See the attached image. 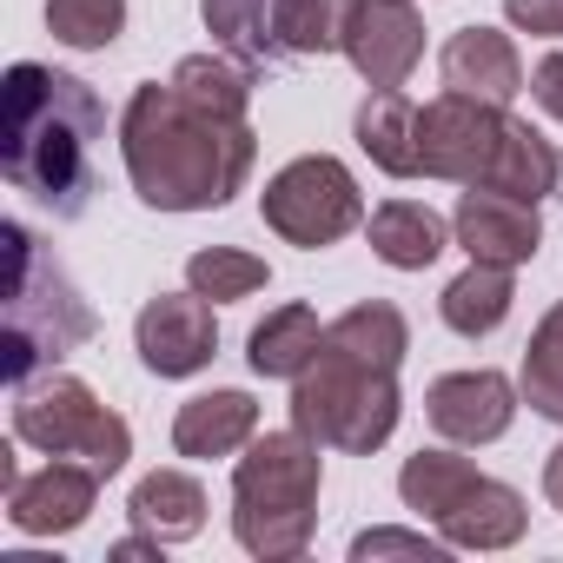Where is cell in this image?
<instances>
[{
  "mask_svg": "<svg viewBox=\"0 0 563 563\" xmlns=\"http://www.w3.org/2000/svg\"><path fill=\"white\" fill-rule=\"evenodd\" d=\"M438 74H444L451 93H471V100H490V107H510L523 93V54L497 27H457L438 54Z\"/></svg>",
  "mask_w": 563,
  "mask_h": 563,
  "instance_id": "5bb4252c",
  "label": "cell"
},
{
  "mask_svg": "<svg viewBox=\"0 0 563 563\" xmlns=\"http://www.w3.org/2000/svg\"><path fill=\"white\" fill-rule=\"evenodd\" d=\"M47 34L74 54H100L126 34V0H47Z\"/></svg>",
  "mask_w": 563,
  "mask_h": 563,
  "instance_id": "f1b7e54d",
  "label": "cell"
},
{
  "mask_svg": "<svg viewBox=\"0 0 563 563\" xmlns=\"http://www.w3.org/2000/svg\"><path fill=\"white\" fill-rule=\"evenodd\" d=\"M556 199H563V173H556Z\"/></svg>",
  "mask_w": 563,
  "mask_h": 563,
  "instance_id": "e575fe53",
  "label": "cell"
},
{
  "mask_svg": "<svg viewBox=\"0 0 563 563\" xmlns=\"http://www.w3.org/2000/svg\"><path fill=\"white\" fill-rule=\"evenodd\" d=\"M199 21L212 34L219 54L245 60V67H265L278 54L272 41V0H199Z\"/></svg>",
  "mask_w": 563,
  "mask_h": 563,
  "instance_id": "4316f807",
  "label": "cell"
},
{
  "mask_svg": "<svg viewBox=\"0 0 563 563\" xmlns=\"http://www.w3.org/2000/svg\"><path fill=\"white\" fill-rule=\"evenodd\" d=\"M418 100L405 93V87H372L365 93V107H358V120H352V140H358V153L378 166V173H391V179H418L424 166H418Z\"/></svg>",
  "mask_w": 563,
  "mask_h": 563,
  "instance_id": "2e32d148",
  "label": "cell"
},
{
  "mask_svg": "<svg viewBox=\"0 0 563 563\" xmlns=\"http://www.w3.org/2000/svg\"><path fill=\"white\" fill-rule=\"evenodd\" d=\"M556 173H563V159H556V146L530 126V120H510L504 126V146H497V166H490V192H510V199H530V206H543L550 192H556Z\"/></svg>",
  "mask_w": 563,
  "mask_h": 563,
  "instance_id": "7402d4cb",
  "label": "cell"
},
{
  "mask_svg": "<svg viewBox=\"0 0 563 563\" xmlns=\"http://www.w3.org/2000/svg\"><path fill=\"white\" fill-rule=\"evenodd\" d=\"M14 438L34 444L41 457H87L100 477H120L133 457V424L93 398V385H80L74 372L27 378L14 385Z\"/></svg>",
  "mask_w": 563,
  "mask_h": 563,
  "instance_id": "8992f818",
  "label": "cell"
},
{
  "mask_svg": "<svg viewBox=\"0 0 563 563\" xmlns=\"http://www.w3.org/2000/svg\"><path fill=\"white\" fill-rule=\"evenodd\" d=\"M451 239L484 258V265H530L537 245H543V219L530 199H510V192H490V186H464L457 192V212H451Z\"/></svg>",
  "mask_w": 563,
  "mask_h": 563,
  "instance_id": "4fadbf2b",
  "label": "cell"
},
{
  "mask_svg": "<svg viewBox=\"0 0 563 563\" xmlns=\"http://www.w3.org/2000/svg\"><path fill=\"white\" fill-rule=\"evenodd\" d=\"M523 523H530L523 497H517L510 484H497V477H477V484L438 517V537H444L451 550H510V543L523 537Z\"/></svg>",
  "mask_w": 563,
  "mask_h": 563,
  "instance_id": "e0dca14e",
  "label": "cell"
},
{
  "mask_svg": "<svg viewBox=\"0 0 563 563\" xmlns=\"http://www.w3.org/2000/svg\"><path fill=\"white\" fill-rule=\"evenodd\" d=\"M517 405H523V391H517L504 372H490V365H477V372H444V378H431V391H424V418H431V431L451 438V444H497V438L517 424Z\"/></svg>",
  "mask_w": 563,
  "mask_h": 563,
  "instance_id": "30bf717a",
  "label": "cell"
},
{
  "mask_svg": "<svg viewBox=\"0 0 563 563\" xmlns=\"http://www.w3.org/2000/svg\"><path fill=\"white\" fill-rule=\"evenodd\" d=\"M543 497L563 510V444H550V457H543Z\"/></svg>",
  "mask_w": 563,
  "mask_h": 563,
  "instance_id": "836d02e7",
  "label": "cell"
},
{
  "mask_svg": "<svg viewBox=\"0 0 563 563\" xmlns=\"http://www.w3.org/2000/svg\"><path fill=\"white\" fill-rule=\"evenodd\" d=\"M265 278H272V272H265V258H258V252H239V245H206V252H192V258H186V286H192L199 299H212V306L252 299Z\"/></svg>",
  "mask_w": 563,
  "mask_h": 563,
  "instance_id": "83f0119b",
  "label": "cell"
},
{
  "mask_svg": "<svg viewBox=\"0 0 563 563\" xmlns=\"http://www.w3.org/2000/svg\"><path fill=\"white\" fill-rule=\"evenodd\" d=\"M504 21L537 41H563V0H504Z\"/></svg>",
  "mask_w": 563,
  "mask_h": 563,
  "instance_id": "4dcf8cb0",
  "label": "cell"
},
{
  "mask_svg": "<svg viewBox=\"0 0 563 563\" xmlns=\"http://www.w3.org/2000/svg\"><path fill=\"white\" fill-rule=\"evenodd\" d=\"M133 345H140V365H146L153 378H192V372H206L212 352H219L212 299H199L192 286L146 299L140 319H133Z\"/></svg>",
  "mask_w": 563,
  "mask_h": 563,
  "instance_id": "9c48e42d",
  "label": "cell"
},
{
  "mask_svg": "<svg viewBox=\"0 0 563 563\" xmlns=\"http://www.w3.org/2000/svg\"><path fill=\"white\" fill-rule=\"evenodd\" d=\"M504 126L510 113L490 107V100H471V93H438L424 113H418V166L424 179H451V186H484L490 166H497V146H504Z\"/></svg>",
  "mask_w": 563,
  "mask_h": 563,
  "instance_id": "ba28073f",
  "label": "cell"
},
{
  "mask_svg": "<svg viewBox=\"0 0 563 563\" xmlns=\"http://www.w3.org/2000/svg\"><path fill=\"white\" fill-rule=\"evenodd\" d=\"M159 550H166V543H159L153 530H140V537H120V543H113V563H140V556H159Z\"/></svg>",
  "mask_w": 563,
  "mask_h": 563,
  "instance_id": "d6a6232c",
  "label": "cell"
},
{
  "mask_svg": "<svg viewBox=\"0 0 563 563\" xmlns=\"http://www.w3.org/2000/svg\"><path fill=\"white\" fill-rule=\"evenodd\" d=\"M107 107L80 74L21 60L8 74V120H0V166L14 192L47 206L54 219H80L100 179Z\"/></svg>",
  "mask_w": 563,
  "mask_h": 563,
  "instance_id": "7a4b0ae2",
  "label": "cell"
},
{
  "mask_svg": "<svg viewBox=\"0 0 563 563\" xmlns=\"http://www.w3.org/2000/svg\"><path fill=\"white\" fill-rule=\"evenodd\" d=\"M345 60L358 67L365 87H405L411 67L424 60V21L411 14V0H352Z\"/></svg>",
  "mask_w": 563,
  "mask_h": 563,
  "instance_id": "8fae6325",
  "label": "cell"
},
{
  "mask_svg": "<svg viewBox=\"0 0 563 563\" xmlns=\"http://www.w3.org/2000/svg\"><path fill=\"white\" fill-rule=\"evenodd\" d=\"M319 352H325V325H319L312 306H278L245 339V358H252L258 378H299Z\"/></svg>",
  "mask_w": 563,
  "mask_h": 563,
  "instance_id": "ffe728a7",
  "label": "cell"
},
{
  "mask_svg": "<svg viewBox=\"0 0 563 563\" xmlns=\"http://www.w3.org/2000/svg\"><path fill=\"white\" fill-rule=\"evenodd\" d=\"M398 372L385 365H365V358H345V352H319L299 378H292V424L306 438H319L325 451H345V457H372L391 444L398 431Z\"/></svg>",
  "mask_w": 563,
  "mask_h": 563,
  "instance_id": "5b68a950",
  "label": "cell"
},
{
  "mask_svg": "<svg viewBox=\"0 0 563 563\" xmlns=\"http://www.w3.org/2000/svg\"><path fill=\"white\" fill-rule=\"evenodd\" d=\"M325 345L345 352V358H365V365L398 372L405 352H411V325H405V312H398L391 299H365V306H352L345 319L325 325Z\"/></svg>",
  "mask_w": 563,
  "mask_h": 563,
  "instance_id": "603a6c76",
  "label": "cell"
},
{
  "mask_svg": "<svg viewBox=\"0 0 563 563\" xmlns=\"http://www.w3.org/2000/svg\"><path fill=\"white\" fill-rule=\"evenodd\" d=\"M523 87H530V100L563 126V54H543V60L530 67V80H523Z\"/></svg>",
  "mask_w": 563,
  "mask_h": 563,
  "instance_id": "1f68e13d",
  "label": "cell"
},
{
  "mask_svg": "<svg viewBox=\"0 0 563 563\" xmlns=\"http://www.w3.org/2000/svg\"><path fill=\"white\" fill-rule=\"evenodd\" d=\"M120 159L153 212H219L232 206V192H245L258 166V133L252 113H212L173 80H146L120 113Z\"/></svg>",
  "mask_w": 563,
  "mask_h": 563,
  "instance_id": "6da1fadb",
  "label": "cell"
},
{
  "mask_svg": "<svg viewBox=\"0 0 563 563\" xmlns=\"http://www.w3.org/2000/svg\"><path fill=\"white\" fill-rule=\"evenodd\" d=\"M477 477H484V471H477L471 457H457V451H418V457H405V471H398V497H405V510H418V517L438 523Z\"/></svg>",
  "mask_w": 563,
  "mask_h": 563,
  "instance_id": "d4e9b609",
  "label": "cell"
},
{
  "mask_svg": "<svg viewBox=\"0 0 563 563\" xmlns=\"http://www.w3.org/2000/svg\"><path fill=\"white\" fill-rule=\"evenodd\" d=\"M126 510H133V523L153 530L159 543H186V537L206 530V490H199V477H186V471H146V477L133 484Z\"/></svg>",
  "mask_w": 563,
  "mask_h": 563,
  "instance_id": "44dd1931",
  "label": "cell"
},
{
  "mask_svg": "<svg viewBox=\"0 0 563 563\" xmlns=\"http://www.w3.org/2000/svg\"><path fill=\"white\" fill-rule=\"evenodd\" d=\"M517 391L537 418L563 424V299L537 319L530 345H523V372H517Z\"/></svg>",
  "mask_w": 563,
  "mask_h": 563,
  "instance_id": "484cf974",
  "label": "cell"
},
{
  "mask_svg": "<svg viewBox=\"0 0 563 563\" xmlns=\"http://www.w3.org/2000/svg\"><path fill=\"white\" fill-rule=\"evenodd\" d=\"M345 21H352V0H272V41L292 60L345 54Z\"/></svg>",
  "mask_w": 563,
  "mask_h": 563,
  "instance_id": "cb8c5ba5",
  "label": "cell"
},
{
  "mask_svg": "<svg viewBox=\"0 0 563 563\" xmlns=\"http://www.w3.org/2000/svg\"><path fill=\"white\" fill-rule=\"evenodd\" d=\"M258 438V398L252 391H199L173 411V451L192 464L232 457Z\"/></svg>",
  "mask_w": 563,
  "mask_h": 563,
  "instance_id": "9a60e30c",
  "label": "cell"
},
{
  "mask_svg": "<svg viewBox=\"0 0 563 563\" xmlns=\"http://www.w3.org/2000/svg\"><path fill=\"white\" fill-rule=\"evenodd\" d=\"M510 306H517L510 265H484V258H471L451 286L438 292V312H444V325H451L457 339H490V332L510 319Z\"/></svg>",
  "mask_w": 563,
  "mask_h": 563,
  "instance_id": "d6986e66",
  "label": "cell"
},
{
  "mask_svg": "<svg viewBox=\"0 0 563 563\" xmlns=\"http://www.w3.org/2000/svg\"><path fill=\"white\" fill-rule=\"evenodd\" d=\"M100 504V471L80 457H47L34 477H14L8 484V523L21 537H67L93 517Z\"/></svg>",
  "mask_w": 563,
  "mask_h": 563,
  "instance_id": "7c38bea8",
  "label": "cell"
},
{
  "mask_svg": "<svg viewBox=\"0 0 563 563\" xmlns=\"http://www.w3.org/2000/svg\"><path fill=\"white\" fill-rule=\"evenodd\" d=\"M258 219L299 245V252H319V245H339L345 232L365 225V192L352 179L345 159L332 153H299L292 166H278L258 192Z\"/></svg>",
  "mask_w": 563,
  "mask_h": 563,
  "instance_id": "52a82bcc",
  "label": "cell"
},
{
  "mask_svg": "<svg viewBox=\"0 0 563 563\" xmlns=\"http://www.w3.org/2000/svg\"><path fill=\"white\" fill-rule=\"evenodd\" d=\"M444 537L431 543L424 530H365L358 543H352V563H372V556H424V563H444Z\"/></svg>",
  "mask_w": 563,
  "mask_h": 563,
  "instance_id": "f546056e",
  "label": "cell"
},
{
  "mask_svg": "<svg viewBox=\"0 0 563 563\" xmlns=\"http://www.w3.org/2000/svg\"><path fill=\"white\" fill-rule=\"evenodd\" d=\"M8 239V306H0V378L27 385L41 365H60L74 345L93 339V306L67 278V265L21 225H0Z\"/></svg>",
  "mask_w": 563,
  "mask_h": 563,
  "instance_id": "277c9868",
  "label": "cell"
},
{
  "mask_svg": "<svg viewBox=\"0 0 563 563\" xmlns=\"http://www.w3.org/2000/svg\"><path fill=\"white\" fill-rule=\"evenodd\" d=\"M365 239H372V252H378L391 272H424V265L444 258L451 225H444L424 199H385V206L365 212Z\"/></svg>",
  "mask_w": 563,
  "mask_h": 563,
  "instance_id": "ac0fdd59",
  "label": "cell"
},
{
  "mask_svg": "<svg viewBox=\"0 0 563 563\" xmlns=\"http://www.w3.org/2000/svg\"><path fill=\"white\" fill-rule=\"evenodd\" d=\"M319 438L292 431H265L245 444V457L232 464V537L245 556L258 563H292L312 550V523H319Z\"/></svg>",
  "mask_w": 563,
  "mask_h": 563,
  "instance_id": "3957f363",
  "label": "cell"
}]
</instances>
